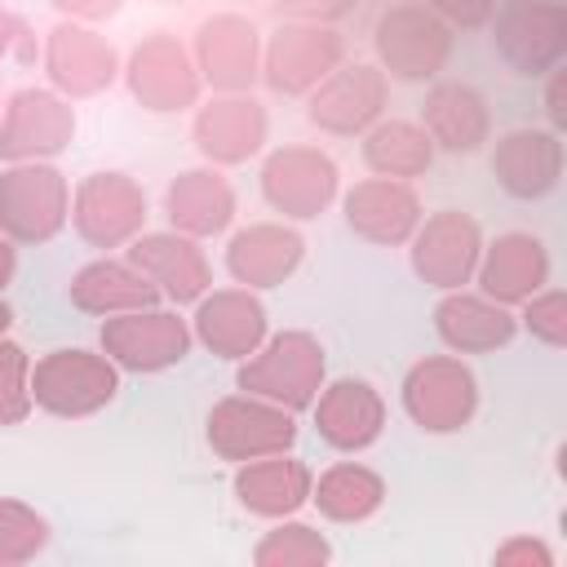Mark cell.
Instances as JSON below:
<instances>
[{
    "instance_id": "6da1fadb",
    "label": "cell",
    "mask_w": 567,
    "mask_h": 567,
    "mask_svg": "<svg viewBox=\"0 0 567 567\" xmlns=\"http://www.w3.org/2000/svg\"><path fill=\"white\" fill-rule=\"evenodd\" d=\"M319 377H323V350L306 332H288V337H275L266 354L244 363L239 385L288 408H306L319 390Z\"/></svg>"
},
{
    "instance_id": "7a4b0ae2",
    "label": "cell",
    "mask_w": 567,
    "mask_h": 567,
    "mask_svg": "<svg viewBox=\"0 0 567 567\" xmlns=\"http://www.w3.org/2000/svg\"><path fill=\"white\" fill-rule=\"evenodd\" d=\"M111 394H115V372L89 350H58L31 372V399H40L49 412L62 416L93 412Z\"/></svg>"
},
{
    "instance_id": "3957f363",
    "label": "cell",
    "mask_w": 567,
    "mask_h": 567,
    "mask_svg": "<svg viewBox=\"0 0 567 567\" xmlns=\"http://www.w3.org/2000/svg\"><path fill=\"white\" fill-rule=\"evenodd\" d=\"M66 217V186L53 168L27 164L0 177V221L18 239H49Z\"/></svg>"
},
{
    "instance_id": "277c9868",
    "label": "cell",
    "mask_w": 567,
    "mask_h": 567,
    "mask_svg": "<svg viewBox=\"0 0 567 567\" xmlns=\"http://www.w3.org/2000/svg\"><path fill=\"white\" fill-rule=\"evenodd\" d=\"M408 412L421 421V430H461L474 412V377L461 363L447 359H430L421 368H412L408 385H403Z\"/></svg>"
},
{
    "instance_id": "5b68a950",
    "label": "cell",
    "mask_w": 567,
    "mask_h": 567,
    "mask_svg": "<svg viewBox=\"0 0 567 567\" xmlns=\"http://www.w3.org/2000/svg\"><path fill=\"white\" fill-rule=\"evenodd\" d=\"M102 341H106V354H115L120 363L128 368H142V372H155L164 363H177L190 346L186 328L177 315H164V310H133V315H120L102 328Z\"/></svg>"
},
{
    "instance_id": "8992f818",
    "label": "cell",
    "mask_w": 567,
    "mask_h": 567,
    "mask_svg": "<svg viewBox=\"0 0 567 567\" xmlns=\"http://www.w3.org/2000/svg\"><path fill=\"white\" fill-rule=\"evenodd\" d=\"M377 49H381L390 75H399V80H425L447 58V31L430 13L394 9L377 27Z\"/></svg>"
},
{
    "instance_id": "52a82bcc",
    "label": "cell",
    "mask_w": 567,
    "mask_h": 567,
    "mask_svg": "<svg viewBox=\"0 0 567 567\" xmlns=\"http://www.w3.org/2000/svg\"><path fill=\"white\" fill-rule=\"evenodd\" d=\"M337 186L332 159L315 151H279L266 164V199L288 217H315Z\"/></svg>"
},
{
    "instance_id": "ba28073f",
    "label": "cell",
    "mask_w": 567,
    "mask_h": 567,
    "mask_svg": "<svg viewBox=\"0 0 567 567\" xmlns=\"http://www.w3.org/2000/svg\"><path fill=\"white\" fill-rule=\"evenodd\" d=\"M71 128H75V115L53 93L22 89L9 102V124L0 133V151L4 155H49V151L66 146Z\"/></svg>"
},
{
    "instance_id": "9c48e42d",
    "label": "cell",
    "mask_w": 567,
    "mask_h": 567,
    "mask_svg": "<svg viewBox=\"0 0 567 567\" xmlns=\"http://www.w3.org/2000/svg\"><path fill=\"white\" fill-rule=\"evenodd\" d=\"M292 416L279 412V408H261V403H221L217 416H213V430L208 439L226 452V456H266V452H279L292 443Z\"/></svg>"
},
{
    "instance_id": "30bf717a",
    "label": "cell",
    "mask_w": 567,
    "mask_h": 567,
    "mask_svg": "<svg viewBox=\"0 0 567 567\" xmlns=\"http://www.w3.org/2000/svg\"><path fill=\"white\" fill-rule=\"evenodd\" d=\"M142 217H146V204H142V195L120 173H97L93 182L80 186L75 226L93 244H120L124 235H133V226Z\"/></svg>"
},
{
    "instance_id": "8fae6325",
    "label": "cell",
    "mask_w": 567,
    "mask_h": 567,
    "mask_svg": "<svg viewBox=\"0 0 567 567\" xmlns=\"http://www.w3.org/2000/svg\"><path fill=\"white\" fill-rule=\"evenodd\" d=\"M337 58H341V40L332 31H319V27H284V31H275L266 71H270V84L275 89L297 93V89L323 80Z\"/></svg>"
},
{
    "instance_id": "7c38bea8",
    "label": "cell",
    "mask_w": 567,
    "mask_h": 567,
    "mask_svg": "<svg viewBox=\"0 0 567 567\" xmlns=\"http://www.w3.org/2000/svg\"><path fill=\"white\" fill-rule=\"evenodd\" d=\"M133 261L173 301H190V297H199L208 288V261L182 235H146V239H137L133 244Z\"/></svg>"
},
{
    "instance_id": "4fadbf2b",
    "label": "cell",
    "mask_w": 567,
    "mask_h": 567,
    "mask_svg": "<svg viewBox=\"0 0 567 567\" xmlns=\"http://www.w3.org/2000/svg\"><path fill=\"white\" fill-rule=\"evenodd\" d=\"M315 421H319V434L332 443V447H368L381 430V399L372 394L368 381H337L319 408H315Z\"/></svg>"
},
{
    "instance_id": "5bb4252c",
    "label": "cell",
    "mask_w": 567,
    "mask_h": 567,
    "mask_svg": "<svg viewBox=\"0 0 567 567\" xmlns=\"http://www.w3.org/2000/svg\"><path fill=\"white\" fill-rule=\"evenodd\" d=\"M474 248H478L474 221H465L461 213H443L416 239V270L439 288H456L474 266Z\"/></svg>"
},
{
    "instance_id": "9a60e30c",
    "label": "cell",
    "mask_w": 567,
    "mask_h": 567,
    "mask_svg": "<svg viewBox=\"0 0 567 567\" xmlns=\"http://www.w3.org/2000/svg\"><path fill=\"white\" fill-rule=\"evenodd\" d=\"M297 261H301V235H292V230L252 226V230H239V235L230 239V275H235L239 284L270 288V284H279Z\"/></svg>"
},
{
    "instance_id": "2e32d148",
    "label": "cell",
    "mask_w": 567,
    "mask_h": 567,
    "mask_svg": "<svg viewBox=\"0 0 567 567\" xmlns=\"http://www.w3.org/2000/svg\"><path fill=\"white\" fill-rule=\"evenodd\" d=\"M346 213H350V226L368 239H381V244H394L412 230L416 221V199L408 186L399 182H363L346 195Z\"/></svg>"
},
{
    "instance_id": "e0dca14e",
    "label": "cell",
    "mask_w": 567,
    "mask_h": 567,
    "mask_svg": "<svg viewBox=\"0 0 567 567\" xmlns=\"http://www.w3.org/2000/svg\"><path fill=\"white\" fill-rule=\"evenodd\" d=\"M195 323H199V337H204L213 350H221L226 359L252 354V346H257L261 332H266L261 306H257L252 297H244V292H217V297H208V301L199 306Z\"/></svg>"
},
{
    "instance_id": "ac0fdd59",
    "label": "cell",
    "mask_w": 567,
    "mask_h": 567,
    "mask_svg": "<svg viewBox=\"0 0 567 567\" xmlns=\"http://www.w3.org/2000/svg\"><path fill=\"white\" fill-rule=\"evenodd\" d=\"M381 106V75L372 66H346L337 80L323 84V93H315L310 102V120L337 133H350L359 124H368Z\"/></svg>"
},
{
    "instance_id": "d6986e66",
    "label": "cell",
    "mask_w": 567,
    "mask_h": 567,
    "mask_svg": "<svg viewBox=\"0 0 567 567\" xmlns=\"http://www.w3.org/2000/svg\"><path fill=\"white\" fill-rule=\"evenodd\" d=\"M133 93L151 102V111H173L195 97V75L173 40H151L133 53Z\"/></svg>"
},
{
    "instance_id": "ffe728a7",
    "label": "cell",
    "mask_w": 567,
    "mask_h": 567,
    "mask_svg": "<svg viewBox=\"0 0 567 567\" xmlns=\"http://www.w3.org/2000/svg\"><path fill=\"white\" fill-rule=\"evenodd\" d=\"M235 492L257 514H288L310 496V470L297 461H284V456H266V461H252L248 470H239Z\"/></svg>"
},
{
    "instance_id": "44dd1931",
    "label": "cell",
    "mask_w": 567,
    "mask_h": 567,
    "mask_svg": "<svg viewBox=\"0 0 567 567\" xmlns=\"http://www.w3.org/2000/svg\"><path fill=\"white\" fill-rule=\"evenodd\" d=\"M49 71L58 84H66L71 93H93L111 80L115 71V58L111 49L93 35V31H80V27H62L53 31L49 40Z\"/></svg>"
},
{
    "instance_id": "7402d4cb",
    "label": "cell",
    "mask_w": 567,
    "mask_h": 567,
    "mask_svg": "<svg viewBox=\"0 0 567 567\" xmlns=\"http://www.w3.org/2000/svg\"><path fill=\"white\" fill-rule=\"evenodd\" d=\"M257 31L239 18H213L199 31V53H204V71L213 84L221 89H239L252 80V58H257Z\"/></svg>"
},
{
    "instance_id": "603a6c76",
    "label": "cell",
    "mask_w": 567,
    "mask_h": 567,
    "mask_svg": "<svg viewBox=\"0 0 567 567\" xmlns=\"http://www.w3.org/2000/svg\"><path fill=\"white\" fill-rule=\"evenodd\" d=\"M261 133H266V115L257 111V102H244V97L213 102L199 115V124H195L199 146L208 155H217V159H244V155H252L257 142H261Z\"/></svg>"
},
{
    "instance_id": "cb8c5ba5",
    "label": "cell",
    "mask_w": 567,
    "mask_h": 567,
    "mask_svg": "<svg viewBox=\"0 0 567 567\" xmlns=\"http://www.w3.org/2000/svg\"><path fill=\"white\" fill-rule=\"evenodd\" d=\"M230 186L217 173H182L168 186V217L190 235H213L230 221Z\"/></svg>"
},
{
    "instance_id": "d4e9b609",
    "label": "cell",
    "mask_w": 567,
    "mask_h": 567,
    "mask_svg": "<svg viewBox=\"0 0 567 567\" xmlns=\"http://www.w3.org/2000/svg\"><path fill=\"white\" fill-rule=\"evenodd\" d=\"M75 306L84 310H142L155 301V288L142 270L120 266V261H93L75 275L71 284Z\"/></svg>"
},
{
    "instance_id": "484cf974",
    "label": "cell",
    "mask_w": 567,
    "mask_h": 567,
    "mask_svg": "<svg viewBox=\"0 0 567 567\" xmlns=\"http://www.w3.org/2000/svg\"><path fill=\"white\" fill-rule=\"evenodd\" d=\"M496 173L514 195H540L558 177V142L545 133H509L496 151Z\"/></svg>"
},
{
    "instance_id": "4316f807",
    "label": "cell",
    "mask_w": 567,
    "mask_h": 567,
    "mask_svg": "<svg viewBox=\"0 0 567 567\" xmlns=\"http://www.w3.org/2000/svg\"><path fill=\"white\" fill-rule=\"evenodd\" d=\"M425 124L434 133V142H443L447 151H474L487 133V115H483V97L474 89L461 84H443L430 93L425 102Z\"/></svg>"
},
{
    "instance_id": "83f0119b",
    "label": "cell",
    "mask_w": 567,
    "mask_h": 567,
    "mask_svg": "<svg viewBox=\"0 0 567 567\" xmlns=\"http://www.w3.org/2000/svg\"><path fill=\"white\" fill-rule=\"evenodd\" d=\"M439 332L456 350H492V346L509 341L514 323L501 306H487V301H474V297H447L439 306Z\"/></svg>"
},
{
    "instance_id": "f1b7e54d",
    "label": "cell",
    "mask_w": 567,
    "mask_h": 567,
    "mask_svg": "<svg viewBox=\"0 0 567 567\" xmlns=\"http://www.w3.org/2000/svg\"><path fill=\"white\" fill-rule=\"evenodd\" d=\"M545 279V252L532 235H505L496 239L487 266H483V288L492 297H523Z\"/></svg>"
},
{
    "instance_id": "f546056e",
    "label": "cell",
    "mask_w": 567,
    "mask_h": 567,
    "mask_svg": "<svg viewBox=\"0 0 567 567\" xmlns=\"http://www.w3.org/2000/svg\"><path fill=\"white\" fill-rule=\"evenodd\" d=\"M381 496H385L381 478H377L372 470H363V465H332V470L319 478V487H315L319 509H323L328 518H337V523H359V518H368V514L381 505Z\"/></svg>"
},
{
    "instance_id": "4dcf8cb0",
    "label": "cell",
    "mask_w": 567,
    "mask_h": 567,
    "mask_svg": "<svg viewBox=\"0 0 567 567\" xmlns=\"http://www.w3.org/2000/svg\"><path fill=\"white\" fill-rule=\"evenodd\" d=\"M363 155L385 177H412V173H421L430 164V137L421 128H412V124H381L368 137Z\"/></svg>"
},
{
    "instance_id": "1f68e13d",
    "label": "cell",
    "mask_w": 567,
    "mask_h": 567,
    "mask_svg": "<svg viewBox=\"0 0 567 567\" xmlns=\"http://www.w3.org/2000/svg\"><path fill=\"white\" fill-rule=\"evenodd\" d=\"M257 563H323L328 558V545L315 527H301V523H288V527H275L257 554Z\"/></svg>"
},
{
    "instance_id": "d6a6232c",
    "label": "cell",
    "mask_w": 567,
    "mask_h": 567,
    "mask_svg": "<svg viewBox=\"0 0 567 567\" xmlns=\"http://www.w3.org/2000/svg\"><path fill=\"white\" fill-rule=\"evenodd\" d=\"M31 408V363L22 346L0 341V421H22Z\"/></svg>"
},
{
    "instance_id": "836d02e7",
    "label": "cell",
    "mask_w": 567,
    "mask_h": 567,
    "mask_svg": "<svg viewBox=\"0 0 567 567\" xmlns=\"http://www.w3.org/2000/svg\"><path fill=\"white\" fill-rule=\"evenodd\" d=\"M44 545V518L18 501H0V558H27Z\"/></svg>"
},
{
    "instance_id": "e575fe53",
    "label": "cell",
    "mask_w": 567,
    "mask_h": 567,
    "mask_svg": "<svg viewBox=\"0 0 567 567\" xmlns=\"http://www.w3.org/2000/svg\"><path fill=\"white\" fill-rule=\"evenodd\" d=\"M439 9H447L452 18H461V22H478L483 13H487V4L492 0H434Z\"/></svg>"
},
{
    "instance_id": "d590c367",
    "label": "cell",
    "mask_w": 567,
    "mask_h": 567,
    "mask_svg": "<svg viewBox=\"0 0 567 567\" xmlns=\"http://www.w3.org/2000/svg\"><path fill=\"white\" fill-rule=\"evenodd\" d=\"M58 9H75V13H89V18H102V13H115L120 0H53Z\"/></svg>"
},
{
    "instance_id": "8d00e7d4",
    "label": "cell",
    "mask_w": 567,
    "mask_h": 567,
    "mask_svg": "<svg viewBox=\"0 0 567 567\" xmlns=\"http://www.w3.org/2000/svg\"><path fill=\"white\" fill-rule=\"evenodd\" d=\"M9 275H13V248L0 239V288L9 284Z\"/></svg>"
},
{
    "instance_id": "74e56055",
    "label": "cell",
    "mask_w": 567,
    "mask_h": 567,
    "mask_svg": "<svg viewBox=\"0 0 567 567\" xmlns=\"http://www.w3.org/2000/svg\"><path fill=\"white\" fill-rule=\"evenodd\" d=\"M9 31H22V27H18L13 18H4V13H0V53H4L9 44H13V35H9Z\"/></svg>"
},
{
    "instance_id": "f35d334b",
    "label": "cell",
    "mask_w": 567,
    "mask_h": 567,
    "mask_svg": "<svg viewBox=\"0 0 567 567\" xmlns=\"http://www.w3.org/2000/svg\"><path fill=\"white\" fill-rule=\"evenodd\" d=\"M4 328H9V306L0 301V332H4Z\"/></svg>"
}]
</instances>
